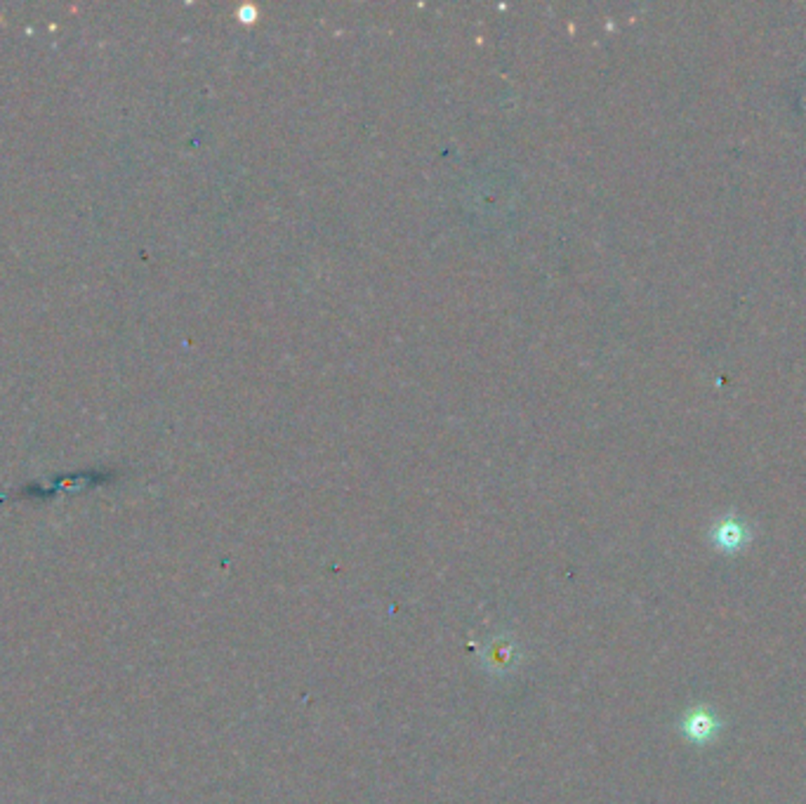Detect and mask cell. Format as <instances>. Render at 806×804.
I'll list each match as a JSON object with an SVG mask.
<instances>
[{
  "mask_svg": "<svg viewBox=\"0 0 806 804\" xmlns=\"http://www.w3.org/2000/svg\"><path fill=\"white\" fill-rule=\"evenodd\" d=\"M684 734L694 743H707L717 734V719L707 710H694L684 719Z\"/></svg>",
  "mask_w": 806,
  "mask_h": 804,
  "instance_id": "cell-1",
  "label": "cell"
},
{
  "mask_svg": "<svg viewBox=\"0 0 806 804\" xmlns=\"http://www.w3.org/2000/svg\"><path fill=\"white\" fill-rule=\"evenodd\" d=\"M715 540L717 545L724 549H738L740 545L748 540V533H745V528L740 527L738 521H724V524H719V528H717Z\"/></svg>",
  "mask_w": 806,
  "mask_h": 804,
  "instance_id": "cell-2",
  "label": "cell"
}]
</instances>
